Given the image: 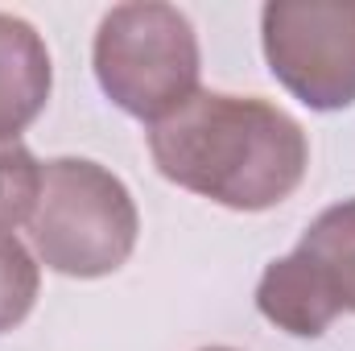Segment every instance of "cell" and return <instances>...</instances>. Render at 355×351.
<instances>
[{"label": "cell", "mask_w": 355, "mask_h": 351, "mask_svg": "<svg viewBox=\"0 0 355 351\" xmlns=\"http://www.w3.org/2000/svg\"><path fill=\"white\" fill-rule=\"evenodd\" d=\"M95 75L137 120H166L198 91V37L174 4H120L99 21Z\"/></svg>", "instance_id": "cell-3"}, {"label": "cell", "mask_w": 355, "mask_h": 351, "mask_svg": "<svg viewBox=\"0 0 355 351\" xmlns=\"http://www.w3.org/2000/svg\"><path fill=\"white\" fill-rule=\"evenodd\" d=\"M207 351H232V348H207Z\"/></svg>", "instance_id": "cell-9"}, {"label": "cell", "mask_w": 355, "mask_h": 351, "mask_svg": "<svg viewBox=\"0 0 355 351\" xmlns=\"http://www.w3.org/2000/svg\"><path fill=\"white\" fill-rule=\"evenodd\" d=\"M261 29L272 75L302 103L331 112L355 99V4L272 0Z\"/></svg>", "instance_id": "cell-5"}, {"label": "cell", "mask_w": 355, "mask_h": 351, "mask_svg": "<svg viewBox=\"0 0 355 351\" xmlns=\"http://www.w3.org/2000/svg\"><path fill=\"white\" fill-rule=\"evenodd\" d=\"M50 99V54L37 29L0 12V141L25 132Z\"/></svg>", "instance_id": "cell-6"}, {"label": "cell", "mask_w": 355, "mask_h": 351, "mask_svg": "<svg viewBox=\"0 0 355 351\" xmlns=\"http://www.w3.org/2000/svg\"><path fill=\"white\" fill-rule=\"evenodd\" d=\"M37 298V264L12 240L0 236V331H12Z\"/></svg>", "instance_id": "cell-8"}, {"label": "cell", "mask_w": 355, "mask_h": 351, "mask_svg": "<svg viewBox=\"0 0 355 351\" xmlns=\"http://www.w3.org/2000/svg\"><path fill=\"white\" fill-rule=\"evenodd\" d=\"M157 170L223 207L265 211L289 198L306 178V132L265 99L194 91L178 112L153 124Z\"/></svg>", "instance_id": "cell-1"}, {"label": "cell", "mask_w": 355, "mask_h": 351, "mask_svg": "<svg viewBox=\"0 0 355 351\" xmlns=\"http://www.w3.org/2000/svg\"><path fill=\"white\" fill-rule=\"evenodd\" d=\"M42 194V166L21 145H0V236L29 223Z\"/></svg>", "instance_id": "cell-7"}, {"label": "cell", "mask_w": 355, "mask_h": 351, "mask_svg": "<svg viewBox=\"0 0 355 351\" xmlns=\"http://www.w3.org/2000/svg\"><path fill=\"white\" fill-rule=\"evenodd\" d=\"M257 306L289 335H322L343 310L355 314V198L322 211L297 252L268 264Z\"/></svg>", "instance_id": "cell-4"}, {"label": "cell", "mask_w": 355, "mask_h": 351, "mask_svg": "<svg viewBox=\"0 0 355 351\" xmlns=\"http://www.w3.org/2000/svg\"><path fill=\"white\" fill-rule=\"evenodd\" d=\"M37 257L67 277H103L137 244V207L128 186L83 157L42 166V194L29 215Z\"/></svg>", "instance_id": "cell-2"}]
</instances>
